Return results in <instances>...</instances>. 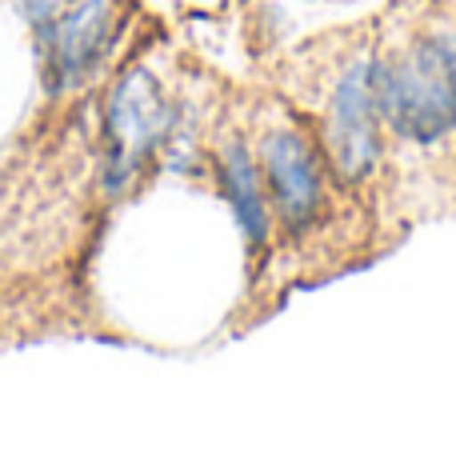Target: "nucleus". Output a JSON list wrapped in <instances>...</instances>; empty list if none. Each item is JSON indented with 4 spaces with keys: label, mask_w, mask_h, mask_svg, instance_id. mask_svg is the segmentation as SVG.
<instances>
[{
    "label": "nucleus",
    "mask_w": 456,
    "mask_h": 456,
    "mask_svg": "<svg viewBox=\"0 0 456 456\" xmlns=\"http://www.w3.org/2000/svg\"><path fill=\"white\" fill-rule=\"evenodd\" d=\"M380 120L412 141H436L456 125V45L420 37L396 61L377 64Z\"/></svg>",
    "instance_id": "f257e3e1"
},
{
    "label": "nucleus",
    "mask_w": 456,
    "mask_h": 456,
    "mask_svg": "<svg viewBox=\"0 0 456 456\" xmlns=\"http://www.w3.org/2000/svg\"><path fill=\"white\" fill-rule=\"evenodd\" d=\"M165 136L168 104L160 96L157 80L144 77V72H128L112 93L109 120H104V173H109L112 189L133 181Z\"/></svg>",
    "instance_id": "f03ea898"
},
{
    "label": "nucleus",
    "mask_w": 456,
    "mask_h": 456,
    "mask_svg": "<svg viewBox=\"0 0 456 456\" xmlns=\"http://www.w3.org/2000/svg\"><path fill=\"white\" fill-rule=\"evenodd\" d=\"M120 24L125 0H77L45 28V77L53 88H72L104 61Z\"/></svg>",
    "instance_id": "7ed1b4c3"
},
{
    "label": "nucleus",
    "mask_w": 456,
    "mask_h": 456,
    "mask_svg": "<svg viewBox=\"0 0 456 456\" xmlns=\"http://www.w3.org/2000/svg\"><path fill=\"white\" fill-rule=\"evenodd\" d=\"M329 157L340 176L356 181L380 157V101H377V64H353L337 85L329 109Z\"/></svg>",
    "instance_id": "20e7f679"
},
{
    "label": "nucleus",
    "mask_w": 456,
    "mask_h": 456,
    "mask_svg": "<svg viewBox=\"0 0 456 456\" xmlns=\"http://www.w3.org/2000/svg\"><path fill=\"white\" fill-rule=\"evenodd\" d=\"M260 176H265L268 192H273V208L281 213L284 224L300 228L316 216L324 200V176L321 157L308 149L305 136L289 133H268L265 149H260Z\"/></svg>",
    "instance_id": "39448f33"
},
{
    "label": "nucleus",
    "mask_w": 456,
    "mask_h": 456,
    "mask_svg": "<svg viewBox=\"0 0 456 456\" xmlns=\"http://www.w3.org/2000/svg\"><path fill=\"white\" fill-rule=\"evenodd\" d=\"M221 181L228 192V205H232L236 221L248 232L252 244H265L268 236V205H265V189H260V168L252 165V157L232 144L221 152Z\"/></svg>",
    "instance_id": "423d86ee"
},
{
    "label": "nucleus",
    "mask_w": 456,
    "mask_h": 456,
    "mask_svg": "<svg viewBox=\"0 0 456 456\" xmlns=\"http://www.w3.org/2000/svg\"><path fill=\"white\" fill-rule=\"evenodd\" d=\"M64 4H69V0H24V12H28L37 24H48V16Z\"/></svg>",
    "instance_id": "0eeeda50"
}]
</instances>
